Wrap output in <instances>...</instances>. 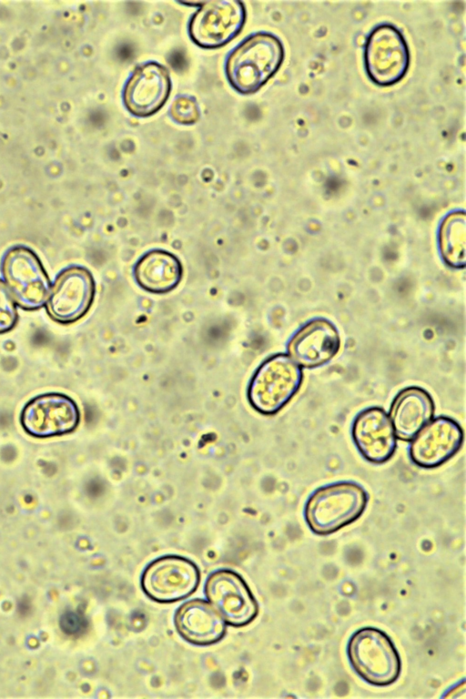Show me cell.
Segmentation results:
<instances>
[{"label":"cell","instance_id":"1","mask_svg":"<svg viewBox=\"0 0 466 699\" xmlns=\"http://www.w3.org/2000/svg\"><path fill=\"white\" fill-rule=\"evenodd\" d=\"M285 56L280 39L260 32L246 38L229 55L226 74L232 87L251 94L264 86L279 69Z\"/></svg>","mask_w":466,"mask_h":699},{"label":"cell","instance_id":"2","mask_svg":"<svg viewBox=\"0 0 466 699\" xmlns=\"http://www.w3.org/2000/svg\"><path fill=\"white\" fill-rule=\"evenodd\" d=\"M368 501L367 491L356 482L324 485L307 500L305 521L314 533L331 534L357 521L365 512Z\"/></svg>","mask_w":466,"mask_h":699},{"label":"cell","instance_id":"3","mask_svg":"<svg viewBox=\"0 0 466 699\" xmlns=\"http://www.w3.org/2000/svg\"><path fill=\"white\" fill-rule=\"evenodd\" d=\"M347 653L354 672L375 686L390 685L401 672L400 653L390 636L374 627L355 632L349 640Z\"/></svg>","mask_w":466,"mask_h":699},{"label":"cell","instance_id":"4","mask_svg":"<svg viewBox=\"0 0 466 699\" xmlns=\"http://www.w3.org/2000/svg\"><path fill=\"white\" fill-rule=\"evenodd\" d=\"M302 381L300 366L286 354H276L267 359L253 375L248 400L258 412L276 414L296 396Z\"/></svg>","mask_w":466,"mask_h":699},{"label":"cell","instance_id":"5","mask_svg":"<svg viewBox=\"0 0 466 699\" xmlns=\"http://www.w3.org/2000/svg\"><path fill=\"white\" fill-rule=\"evenodd\" d=\"M1 271L15 303L26 310L42 308L51 282L38 256L29 248L15 246L5 254Z\"/></svg>","mask_w":466,"mask_h":699},{"label":"cell","instance_id":"6","mask_svg":"<svg viewBox=\"0 0 466 699\" xmlns=\"http://www.w3.org/2000/svg\"><path fill=\"white\" fill-rule=\"evenodd\" d=\"M410 66V50L402 33L390 24L374 27L364 45V66L370 79L389 86L401 80Z\"/></svg>","mask_w":466,"mask_h":699},{"label":"cell","instance_id":"7","mask_svg":"<svg viewBox=\"0 0 466 699\" xmlns=\"http://www.w3.org/2000/svg\"><path fill=\"white\" fill-rule=\"evenodd\" d=\"M76 401L60 392H46L31 399L20 413V424L29 436L46 439L73 432L79 425Z\"/></svg>","mask_w":466,"mask_h":699},{"label":"cell","instance_id":"8","mask_svg":"<svg viewBox=\"0 0 466 699\" xmlns=\"http://www.w3.org/2000/svg\"><path fill=\"white\" fill-rule=\"evenodd\" d=\"M96 294L91 272L81 266L63 269L51 286L46 310L51 319L69 324L82 319L90 309Z\"/></svg>","mask_w":466,"mask_h":699},{"label":"cell","instance_id":"9","mask_svg":"<svg viewBox=\"0 0 466 699\" xmlns=\"http://www.w3.org/2000/svg\"><path fill=\"white\" fill-rule=\"evenodd\" d=\"M198 568L189 560L176 555L154 560L144 570V593L158 603H173L192 594L198 586Z\"/></svg>","mask_w":466,"mask_h":699},{"label":"cell","instance_id":"10","mask_svg":"<svg viewBox=\"0 0 466 699\" xmlns=\"http://www.w3.org/2000/svg\"><path fill=\"white\" fill-rule=\"evenodd\" d=\"M205 593L210 604L232 626H245L258 613L251 591L233 571L224 569L211 573L206 582Z\"/></svg>","mask_w":466,"mask_h":699},{"label":"cell","instance_id":"11","mask_svg":"<svg viewBox=\"0 0 466 699\" xmlns=\"http://www.w3.org/2000/svg\"><path fill=\"white\" fill-rule=\"evenodd\" d=\"M246 11L242 2L232 0L203 3L192 16L188 32L198 46L215 48L232 40L244 25Z\"/></svg>","mask_w":466,"mask_h":699},{"label":"cell","instance_id":"12","mask_svg":"<svg viewBox=\"0 0 466 699\" xmlns=\"http://www.w3.org/2000/svg\"><path fill=\"white\" fill-rule=\"evenodd\" d=\"M463 430L453 419L440 416L427 423L411 440L410 457L425 469L437 468L454 457L462 446Z\"/></svg>","mask_w":466,"mask_h":699},{"label":"cell","instance_id":"13","mask_svg":"<svg viewBox=\"0 0 466 699\" xmlns=\"http://www.w3.org/2000/svg\"><path fill=\"white\" fill-rule=\"evenodd\" d=\"M353 442L370 462L384 463L395 453L397 436L388 413L380 407L360 411L351 426Z\"/></svg>","mask_w":466,"mask_h":699},{"label":"cell","instance_id":"14","mask_svg":"<svg viewBox=\"0 0 466 699\" xmlns=\"http://www.w3.org/2000/svg\"><path fill=\"white\" fill-rule=\"evenodd\" d=\"M171 80L166 67L148 62L139 66L127 80L123 100L129 112L137 116L156 113L167 101Z\"/></svg>","mask_w":466,"mask_h":699},{"label":"cell","instance_id":"15","mask_svg":"<svg viewBox=\"0 0 466 699\" xmlns=\"http://www.w3.org/2000/svg\"><path fill=\"white\" fill-rule=\"evenodd\" d=\"M340 349V337L329 321L315 319L301 328L288 345L289 357L299 365L311 369L331 360Z\"/></svg>","mask_w":466,"mask_h":699},{"label":"cell","instance_id":"16","mask_svg":"<svg viewBox=\"0 0 466 699\" xmlns=\"http://www.w3.org/2000/svg\"><path fill=\"white\" fill-rule=\"evenodd\" d=\"M174 623L180 636L197 645L215 643L226 632L224 619L210 603L200 599L183 603L175 613Z\"/></svg>","mask_w":466,"mask_h":699},{"label":"cell","instance_id":"17","mask_svg":"<svg viewBox=\"0 0 466 699\" xmlns=\"http://www.w3.org/2000/svg\"><path fill=\"white\" fill-rule=\"evenodd\" d=\"M434 411L433 399L427 390L418 386L401 390L390 410V419L397 438L411 441L432 420Z\"/></svg>","mask_w":466,"mask_h":699},{"label":"cell","instance_id":"18","mask_svg":"<svg viewBox=\"0 0 466 699\" xmlns=\"http://www.w3.org/2000/svg\"><path fill=\"white\" fill-rule=\"evenodd\" d=\"M183 269L179 259L172 253L154 249L145 253L134 268L135 280L144 290L167 293L177 287Z\"/></svg>","mask_w":466,"mask_h":699},{"label":"cell","instance_id":"19","mask_svg":"<svg viewBox=\"0 0 466 699\" xmlns=\"http://www.w3.org/2000/svg\"><path fill=\"white\" fill-rule=\"evenodd\" d=\"M466 223L464 212H453L443 220L440 230V247L444 259L459 268L465 264Z\"/></svg>","mask_w":466,"mask_h":699},{"label":"cell","instance_id":"20","mask_svg":"<svg viewBox=\"0 0 466 699\" xmlns=\"http://www.w3.org/2000/svg\"><path fill=\"white\" fill-rule=\"evenodd\" d=\"M17 320L16 303L6 284L0 279V334L12 330Z\"/></svg>","mask_w":466,"mask_h":699},{"label":"cell","instance_id":"21","mask_svg":"<svg viewBox=\"0 0 466 699\" xmlns=\"http://www.w3.org/2000/svg\"><path fill=\"white\" fill-rule=\"evenodd\" d=\"M170 115L175 121L189 125L197 121L199 116V110L192 98L179 96L173 101L170 106Z\"/></svg>","mask_w":466,"mask_h":699},{"label":"cell","instance_id":"22","mask_svg":"<svg viewBox=\"0 0 466 699\" xmlns=\"http://www.w3.org/2000/svg\"><path fill=\"white\" fill-rule=\"evenodd\" d=\"M59 626L64 633L73 634L79 629V619L73 613H66L59 619Z\"/></svg>","mask_w":466,"mask_h":699}]
</instances>
